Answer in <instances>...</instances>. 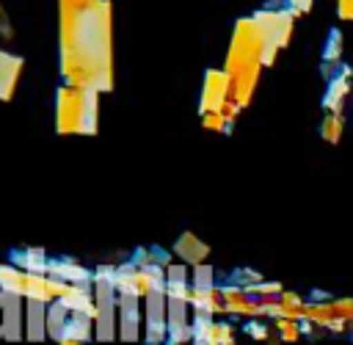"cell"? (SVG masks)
I'll use <instances>...</instances> for the list:
<instances>
[{"instance_id": "cell-8", "label": "cell", "mask_w": 353, "mask_h": 345, "mask_svg": "<svg viewBox=\"0 0 353 345\" xmlns=\"http://www.w3.org/2000/svg\"><path fill=\"white\" fill-rule=\"evenodd\" d=\"M69 320H72V309L58 298L47 306V334L52 339H66V328H69Z\"/></svg>"}, {"instance_id": "cell-3", "label": "cell", "mask_w": 353, "mask_h": 345, "mask_svg": "<svg viewBox=\"0 0 353 345\" xmlns=\"http://www.w3.org/2000/svg\"><path fill=\"white\" fill-rule=\"evenodd\" d=\"M229 99H232V80H229V75L223 69H207L204 88H201V102H199L201 116L218 113Z\"/></svg>"}, {"instance_id": "cell-15", "label": "cell", "mask_w": 353, "mask_h": 345, "mask_svg": "<svg viewBox=\"0 0 353 345\" xmlns=\"http://www.w3.org/2000/svg\"><path fill=\"white\" fill-rule=\"evenodd\" d=\"M334 309H336V315L350 326L353 323V298H336L334 301Z\"/></svg>"}, {"instance_id": "cell-9", "label": "cell", "mask_w": 353, "mask_h": 345, "mask_svg": "<svg viewBox=\"0 0 353 345\" xmlns=\"http://www.w3.org/2000/svg\"><path fill=\"white\" fill-rule=\"evenodd\" d=\"M19 69H22V58H14L6 50H0V99H11Z\"/></svg>"}, {"instance_id": "cell-6", "label": "cell", "mask_w": 353, "mask_h": 345, "mask_svg": "<svg viewBox=\"0 0 353 345\" xmlns=\"http://www.w3.org/2000/svg\"><path fill=\"white\" fill-rule=\"evenodd\" d=\"M174 254L182 259V262H190V265H201L210 254V246L204 240H199L193 232H182L179 240L174 243Z\"/></svg>"}, {"instance_id": "cell-17", "label": "cell", "mask_w": 353, "mask_h": 345, "mask_svg": "<svg viewBox=\"0 0 353 345\" xmlns=\"http://www.w3.org/2000/svg\"><path fill=\"white\" fill-rule=\"evenodd\" d=\"M336 17L353 22V0H336Z\"/></svg>"}, {"instance_id": "cell-14", "label": "cell", "mask_w": 353, "mask_h": 345, "mask_svg": "<svg viewBox=\"0 0 353 345\" xmlns=\"http://www.w3.org/2000/svg\"><path fill=\"white\" fill-rule=\"evenodd\" d=\"M190 282V273H188V265L179 262V265H165V287L171 284H188Z\"/></svg>"}, {"instance_id": "cell-7", "label": "cell", "mask_w": 353, "mask_h": 345, "mask_svg": "<svg viewBox=\"0 0 353 345\" xmlns=\"http://www.w3.org/2000/svg\"><path fill=\"white\" fill-rule=\"evenodd\" d=\"M25 309H28V320H25V334L28 339H44L47 337V304L44 301H36V298H28L25 301Z\"/></svg>"}, {"instance_id": "cell-19", "label": "cell", "mask_w": 353, "mask_h": 345, "mask_svg": "<svg viewBox=\"0 0 353 345\" xmlns=\"http://www.w3.org/2000/svg\"><path fill=\"white\" fill-rule=\"evenodd\" d=\"M290 3V11L298 17V14H306L312 8V0H287Z\"/></svg>"}, {"instance_id": "cell-10", "label": "cell", "mask_w": 353, "mask_h": 345, "mask_svg": "<svg viewBox=\"0 0 353 345\" xmlns=\"http://www.w3.org/2000/svg\"><path fill=\"white\" fill-rule=\"evenodd\" d=\"M342 130H345V116L342 113H325V119L320 121V135L328 144H336L342 138Z\"/></svg>"}, {"instance_id": "cell-2", "label": "cell", "mask_w": 353, "mask_h": 345, "mask_svg": "<svg viewBox=\"0 0 353 345\" xmlns=\"http://www.w3.org/2000/svg\"><path fill=\"white\" fill-rule=\"evenodd\" d=\"M97 94L94 88L63 86L58 91V132H97Z\"/></svg>"}, {"instance_id": "cell-12", "label": "cell", "mask_w": 353, "mask_h": 345, "mask_svg": "<svg viewBox=\"0 0 353 345\" xmlns=\"http://www.w3.org/2000/svg\"><path fill=\"white\" fill-rule=\"evenodd\" d=\"M190 287L193 290H215V279H212V268L210 265H196L190 273Z\"/></svg>"}, {"instance_id": "cell-5", "label": "cell", "mask_w": 353, "mask_h": 345, "mask_svg": "<svg viewBox=\"0 0 353 345\" xmlns=\"http://www.w3.org/2000/svg\"><path fill=\"white\" fill-rule=\"evenodd\" d=\"M347 94H350V66H342V72L328 80V88L323 97V110L325 113H342Z\"/></svg>"}, {"instance_id": "cell-13", "label": "cell", "mask_w": 353, "mask_h": 345, "mask_svg": "<svg viewBox=\"0 0 353 345\" xmlns=\"http://www.w3.org/2000/svg\"><path fill=\"white\" fill-rule=\"evenodd\" d=\"M276 331L281 334L284 342H295V339H301V320L281 317V320H276Z\"/></svg>"}, {"instance_id": "cell-1", "label": "cell", "mask_w": 353, "mask_h": 345, "mask_svg": "<svg viewBox=\"0 0 353 345\" xmlns=\"http://www.w3.org/2000/svg\"><path fill=\"white\" fill-rule=\"evenodd\" d=\"M262 66H265V33H262V28L256 25L254 17L237 19L223 72L232 80V99L240 108H245L251 102Z\"/></svg>"}, {"instance_id": "cell-20", "label": "cell", "mask_w": 353, "mask_h": 345, "mask_svg": "<svg viewBox=\"0 0 353 345\" xmlns=\"http://www.w3.org/2000/svg\"><path fill=\"white\" fill-rule=\"evenodd\" d=\"M85 3H91V0H61V11H77Z\"/></svg>"}, {"instance_id": "cell-18", "label": "cell", "mask_w": 353, "mask_h": 345, "mask_svg": "<svg viewBox=\"0 0 353 345\" xmlns=\"http://www.w3.org/2000/svg\"><path fill=\"white\" fill-rule=\"evenodd\" d=\"M245 331H248L251 337H256V339H268V328H265L259 320H251V323L245 326Z\"/></svg>"}, {"instance_id": "cell-16", "label": "cell", "mask_w": 353, "mask_h": 345, "mask_svg": "<svg viewBox=\"0 0 353 345\" xmlns=\"http://www.w3.org/2000/svg\"><path fill=\"white\" fill-rule=\"evenodd\" d=\"M201 124H204L207 130H229V121H226L221 113H207V116H201Z\"/></svg>"}, {"instance_id": "cell-11", "label": "cell", "mask_w": 353, "mask_h": 345, "mask_svg": "<svg viewBox=\"0 0 353 345\" xmlns=\"http://www.w3.org/2000/svg\"><path fill=\"white\" fill-rule=\"evenodd\" d=\"M342 47H345L342 30H331L328 39H325V47H323V61H325V66L342 61Z\"/></svg>"}, {"instance_id": "cell-4", "label": "cell", "mask_w": 353, "mask_h": 345, "mask_svg": "<svg viewBox=\"0 0 353 345\" xmlns=\"http://www.w3.org/2000/svg\"><path fill=\"white\" fill-rule=\"evenodd\" d=\"M138 323H141L138 295L119 293V337L127 339V342H135L138 339Z\"/></svg>"}, {"instance_id": "cell-21", "label": "cell", "mask_w": 353, "mask_h": 345, "mask_svg": "<svg viewBox=\"0 0 353 345\" xmlns=\"http://www.w3.org/2000/svg\"><path fill=\"white\" fill-rule=\"evenodd\" d=\"M69 345H83V342H69Z\"/></svg>"}]
</instances>
